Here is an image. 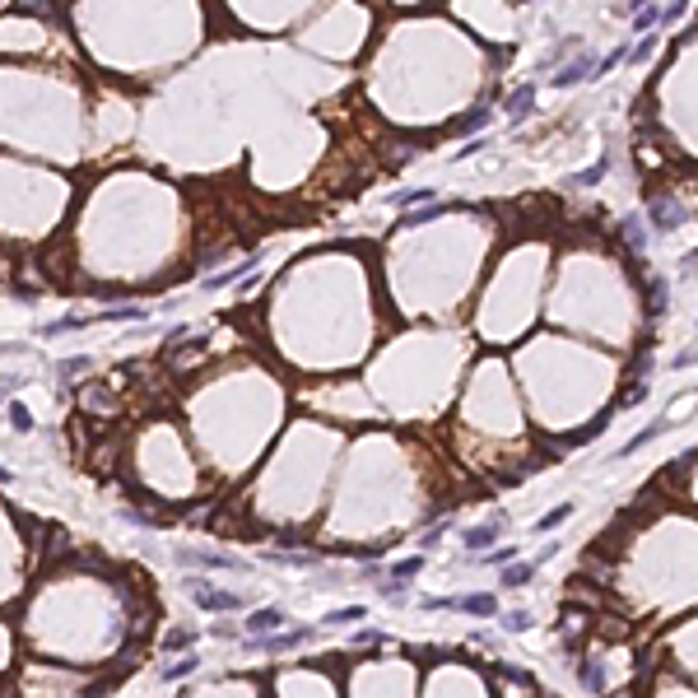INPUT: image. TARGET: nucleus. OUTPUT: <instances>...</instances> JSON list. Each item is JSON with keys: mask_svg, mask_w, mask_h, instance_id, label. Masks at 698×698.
Here are the masks:
<instances>
[{"mask_svg": "<svg viewBox=\"0 0 698 698\" xmlns=\"http://www.w3.org/2000/svg\"><path fill=\"white\" fill-rule=\"evenodd\" d=\"M163 647H168V652H178V647H191V633H173Z\"/></svg>", "mask_w": 698, "mask_h": 698, "instance_id": "obj_1", "label": "nucleus"}, {"mask_svg": "<svg viewBox=\"0 0 698 698\" xmlns=\"http://www.w3.org/2000/svg\"><path fill=\"white\" fill-rule=\"evenodd\" d=\"M14 429H33V414H28V410H14Z\"/></svg>", "mask_w": 698, "mask_h": 698, "instance_id": "obj_2", "label": "nucleus"}, {"mask_svg": "<svg viewBox=\"0 0 698 698\" xmlns=\"http://www.w3.org/2000/svg\"><path fill=\"white\" fill-rule=\"evenodd\" d=\"M5 479H10V470H0V484H5Z\"/></svg>", "mask_w": 698, "mask_h": 698, "instance_id": "obj_3", "label": "nucleus"}]
</instances>
